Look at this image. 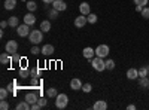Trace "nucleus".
<instances>
[{"label":"nucleus","instance_id":"obj_23","mask_svg":"<svg viewBox=\"0 0 149 110\" xmlns=\"http://www.w3.org/2000/svg\"><path fill=\"white\" fill-rule=\"evenodd\" d=\"M8 22H9V27H18L19 26V19H18V17H10L9 19H8Z\"/></svg>","mask_w":149,"mask_h":110},{"label":"nucleus","instance_id":"obj_43","mask_svg":"<svg viewBox=\"0 0 149 110\" xmlns=\"http://www.w3.org/2000/svg\"><path fill=\"white\" fill-rule=\"evenodd\" d=\"M146 68H148V75H149V64H148V66H146Z\"/></svg>","mask_w":149,"mask_h":110},{"label":"nucleus","instance_id":"obj_4","mask_svg":"<svg viewBox=\"0 0 149 110\" xmlns=\"http://www.w3.org/2000/svg\"><path fill=\"white\" fill-rule=\"evenodd\" d=\"M109 52H110V49H109L107 45H98L95 48V55L100 57V58H106L109 55Z\"/></svg>","mask_w":149,"mask_h":110},{"label":"nucleus","instance_id":"obj_14","mask_svg":"<svg viewBox=\"0 0 149 110\" xmlns=\"http://www.w3.org/2000/svg\"><path fill=\"white\" fill-rule=\"evenodd\" d=\"M82 55L86 58V59H91V58H94V55H95V49H93V48H85V49L82 51Z\"/></svg>","mask_w":149,"mask_h":110},{"label":"nucleus","instance_id":"obj_26","mask_svg":"<svg viewBox=\"0 0 149 110\" xmlns=\"http://www.w3.org/2000/svg\"><path fill=\"white\" fill-rule=\"evenodd\" d=\"M27 9H29L30 12H34V10L37 9V5H36V2H34V0H30V2L27 3Z\"/></svg>","mask_w":149,"mask_h":110},{"label":"nucleus","instance_id":"obj_42","mask_svg":"<svg viewBox=\"0 0 149 110\" xmlns=\"http://www.w3.org/2000/svg\"><path fill=\"white\" fill-rule=\"evenodd\" d=\"M127 109H128V110H136V106H134V104H128Z\"/></svg>","mask_w":149,"mask_h":110},{"label":"nucleus","instance_id":"obj_22","mask_svg":"<svg viewBox=\"0 0 149 110\" xmlns=\"http://www.w3.org/2000/svg\"><path fill=\"white\" fill-rule=\"evenodd\" d=\"M15 6H17V0H5V9L12 10L15 9Z\"/></svg>","mask_w":149,"mask_h":110},{"label":"nucleus","instance_id":"obj_3","mask_svg":"<svg viewBox=\"0 0 149 110\" xmlns=\"http://www.w3.org/2000/svg\"><path fill=\"white\" fill-rule=\"evenodd\" d=\"M29 39H30V42H31L33 45L40 43V42L43 40V31H42V30H33V31H30Z\"/></svg>","mask_w":149,"mask_h":110},{"label":"nucleus","instance_id":"obj_20","mask_svg":"<svg viewBox=\"0 0 149 110\" xmlns=\"http://www.w3.org/2000/svg\"><path fill=\"white\" fill-rule=\"evenodd\" d=\"M40 30H42L43 33H48L49 30H51V21H48V19L42 21V22H40Z\"/></svg>","mask_w":149,"mask_h":110},{"label":"nucleus","instance_id":"obj_39","mask_svg":"<svg viewBox=\"0 0 149 110\" xmlns=\"http://www.w3.org/2000/svg\"><path fill=\"white\" fill-rule=\"evenodd\" d=\"M9 26V22L8 21H2V22H0V27H2V28H6Z\"/></svg>","mask_w":149,"mask_h":110},{"label":"nucleus","instance_id":"obj_2","mask_svg":"<svg viewBox=\"0 0 149 110\" xmlns=\"http://www.w3.org/2000/svg\"><path fill=\"white\" fill-rule=\"evenodd\" d=\"M67 104H69V97L66 94H58L55 97V106H57V109L63 110V109L67 107Z\"/></svg>","mask_w":149,"mask_h":110},{"label":"nucleus","instance_id":"obj_44","mask_svg":"<svg viewBox=\"0 0 149 110\" xmlns=\"http://www.w3.org/2000/svg\"><path fill=\"white\" fill-rule=\"evenodd\" d=\"M22 2H26V0H22Z\"/></svg>","mask_w":149,"mask_h":110},{"label":"nucleus","instance_id":"obj_37","mask_svg":"<svg viewBox=\"0 0 149 110\" xmlns=\"http://www.w3.org/2000/svg\"><path fill=\"white\" fill-rule=\"evenodd\" d=\"M37 103H39V106H40V107H45V106L48 104V100H45L43 97H42V98H39V100H37Z\"/></svg>","mask_w":149,"mask_h":110},{"label":"nucleus","instance_id":"obj_38","mask_svg":"<svg viewBox=\"0 0 149 110\" xmlns=\"http://www.w3.org/2000/svg\"><path fill=\"white\" fill-rule=\"evenodd\" d=\"M39 83H40V80H39V77H36V76H34V77L31 79V85H33V86H34V88H36V86H37V85H39Z\"/></svg>","mask_w":149,"mask_h":110},{"label":"nucleus","instance_id":"obj_19","mask_svg":"<svg viewBox=\"0 0 149 110\" xmlns=\"http://www.w3.org/2000/svg\"><path fill=\"white\" fill-rule=\"evenodd\" d=\"M17 109H18V110H31V104H30L29 101L24 100V101H21V103L17 104Z\"/></svg>","mask_w":149,"mask_h":110},{"label":"nucleus","instance_id":"obj_34","mask_svg":"<svg viewBox=\"0 0 149 110\" xmlns=\"http://www.w3.org/2000/svg\"><path fill=\"white\" fill-rule=\"evenodd\" d=\"M21 61V57L15 52V54H12V63H19Z\"/></svg>","mask_w":149,"mask_h":110},{"label":"nucleus","instance_id":"obj_30","mask_svg":"<svg viewBox=\"0 0 149 110\" xmlns=\"http://www.w3.org/2000/svg\"><path fill=\"white\" fill-rule=\"evenodd\" d=\"M145 76H149V75H148V68H146V66L139 68V77H145Z\"/></svg>","mask_w":149,"mask_h":110},{"label":"nucleus","instance_id":"obj_29","mask_svg":"<svg viewBox=\"0 0 149 110\" xmlns=\"http://www.w3.org/2000/svg\"><path fill=\"white\" fill-rule=\"evenodd\" d=\"M86 19H88L90 24H95L97 22V15L95 14H90V15H86Z\"/></svg>","mask_w":149,"mask_h":110},{"label":"nucleus","instance_id":"obj_21","mask_svg":"<svg viewBox=\"0 0 149 110\" xmlns=\"http://www.w3.org/2000/svg\"><path fill=\"white\" fill-rule=\"evenodd\" d=\"M19 76H21L22 79H27L29 76H31V70H29L27 67H22V68H19Z\"/></svg>","mask_w":149,"mask_h":110},{"label":"nucleus","instance_id":"obj_13","mask_svg":"<svg viewBox=\"0 0 149 110\" xmlns=\"http://www.w3.org/2000/svg\"><path fill=\"white\" fill-rule=\"evenodd\" d=\"M24 100L29 101L30 104H33V103H37V100H39V97H37V94H36V92H29V94H26V97H24Z\"/></svg>","mask_w":149,"mask_h":110},{"label":"nucleus","instance_id":"obj_35","mask_svg":"<svg viewBox=\"0 0 149 110\" xmlns=\"http://www.w3.org/2000/svg\"><path fill=\"white\" fill-rule=\"evenodd\" d=\"M133 2H134V5H142V6H145V5L149 3V0H133Z\"/></svg>","mask_w":149,"mask_h":110},{"label":"nucleus","instance_id":"obj_32","mask_svg":"<svg viewBox=\"0 0 149 110\" xmlns=\"http://www.w3.org/2000/svg\"><path fill=\"white\" fill-rule=\"evenodd\" d=\"M140 14H142V17H143L145 19H149V6H148V8H143V10L140 12Z\"/></svg>","mask_w":149,"mask_h":110},{"label":"nucleus","instance_id":"obj_45","mask_svg":"<svg viewBox=\"0 0 149 110\" xmlns=\"http://www.w3.org/2000/svg\"><path fill=\"white\" fill-rule=\"evenodd\" d=\"M148 6H149V3H148Z\"/></svg>","mask_w":149,"mask_h":110},{"label":"nucleus","instance_id":"obj_16","mask_svg":"<svg viewBox=\"0 0 149 110\" xmlns=\"http://www.w3.org/2000/svg\"><path fill=\"white\" fill-rule=\"evenodd\" d=\"M139 88H142V89H149V76L139 77Z\"/></svg>","mask_w":149,"mask_h":110},{"label":"nucleus","instance_id":"obj_33","mask_svg":"<svg viewBox=\"0 0 149 110\" xmlns=\"http://www.w3.org/2000/svg\"><path fill=\"white\" fill-rule=\"evenodd\" d=\"M30 52H31V55H37V54H40V52H42V49H39V48L34 45V46L31 48V51H30Z\"/></svg>","mask_w":149,"mask_h":110},{"label":"nucleus","instance_id":"obj_8","mask_svg":"<svg viewBox=\"0 0 149 110\" xmlns=\"http://www.w3.org/2000/svg\"><path fill=\"white\" fill-rule=\"evenodd\" d=\"M52 8L60 10V12H63V10L67 9V5H66V2H63V0H55V2L52 3Z\"/></svg>","mask_w":149,"mask_h":110},{"label":"nucleus","instance_id":"obj_18","mask_svg":"<svg viewBox=\"0 0 149 110\" xmlns=\"http://www.w3.org/2000/svg\"><path fill=\"white\" fill-rule=\"evenodd\" d=\"M42 54H43L45 57L52 55V54H54V46H52V45H45V46L42 48Z\"/></svg>","mask_w":149,"mask_h":110},{"label":"nucleus","instance_id":"obj_1","mask_svg":"<svg viewBox=\"0 0 149 110\" xmlns=\"http://www.w3.org/2000/svg\"><path fill=\"white\" fill-rule=\"evenodd\" d=\"M90 64L93 66V68L95 71H104L106 70V61H104V58H100L97 55L90 59Z\"/></svg>","mask_w":149,"mask_h":110},{"label":"nucleus","instance_id":"obj_15","mask_svg":"<svg viewBox=\"0 0 149 110\" xmlns=\"http://www.w3.org/2000/svg\"><path fill=\"white\" fill-rule=\"evenodd\" d=\"M36 22V17L33 15V12H30V14H27L26 17H24V24H27V26H34Z\"/></svg>","mask_w":149,"mask_h":110},{"label":"nucleus","instance_id":"obj_10","mask_svg":"<svg viewBox=\"0 0 149 110\" xmlns=\"http://www.w3.org/2000/svg\"><path fill=\"white\" fill-rule=\"evenodd\" d=\"M93 109L94 110H106L107 109V103L104 100H97L94 104H93Z\"/></svg>","mask_w":149,"mask_h":110},{"label":"nucleus","instance_id":"obj_25","mask_svg":"<svg viewBox=\"0 0 149 110\" xmlns=\"http://www.w3.org/2000/svg\"><path fill=\"white\" fill-rule=\"evenodd\" d=\"M9 95V89L8 88H2L0 89V100H6Z\"/></svg>","mask_w":149,"mask_h":110},{"label":"nucleus","instance_id":"obj_17","mask_svg":"<svg viewBox=\"0 0 149 110\" xmlns=\"http://www.w3.org/2000/svg\"><path fill=\"white\" fill-rule=\"evenodd\" d=\"M0 63L2 64H9L12 63V55L9 52H3L2 55H0Z\"/></svg>","mask_w":149,"mask_h":110},{"label":"nucleus","instance_id":"obj_12","mask_svg":"<svg viewBox=\"0 0 149 110\" xmlns=\"http://www.w3.org/2000/svg\"><path fill=\"white\" fill-rule=\"evenodd\" d=\"M127 77H128L130 80L139 79V70H137V68H128V70H127Z\"/></svg>","mask_w":149,"mask_h":110},{"label":"nucleus","instance_id":"obj_31","mask_svg":"<svg viewBox=\"0 0 149 110\" xmlns=\"http://www.w3.org/2000/svg\"><path fill=\"white\" fill-rule=\"evenodd\" d=\"M91 89H93L91 83H84V85H82V91H84V92L88 94V92H91Z\"/></svg>","mask_w":149,"mask_h":110},{"label":"nucleus","instance_id":"obj_7","mask_svg":"<svg viewBox=\"0 0 149 110\" xmlns=\"http://www.w3.org/2000/svg\"><path fill=\"white\" fill-rule=\"evenodd\" d=\"M88 22V19H86V15H79V17H76V19H74V27L76 28H84V26Z\"/></svg>","mask_w":149,"mask_h":110},{"label":"nucleus","instance_id":"obj_5","mask_svg":"<svg viewBox=\"0 0 149 110\" xmlns=\"http://www.w3.org/2000/svg\"><path fill=\"white\" fill-rule=\"evenodd\" d=\"M17 33H18V36H21V37H26V36L30 34V26H27V24H21V26L17 27Z\"/></svg>","mask_w":149,"mask_h":110},{"label":"nucleus","instance_id":"obj_6","mask_svg":"<svg viewBox=\"0 0 149 110\" xmlns=\"http://www.w3.org/2000/svg\"><path fill=\"white\" fill-rule=\"evenodd\" d=\"M5 49H6V52H9L10 55L15 54V52L18 51V43H17L15 40H9V42L6 43V46H5Z\"/></svg>","mask_w":149,"mask_h":110},{"label":"nucleus","instance_id":"obj_27","mask_svg":"<svg viewBox=\"0 0 149 110\" xmlns=\"http://www.w3.org/2000/svg\"><path fill=\"white\" fill-rule=\"evenodd\" d=\"M115 68V61L113 59H106V70H113Z\"/></svg>","mask_w":149,"mask_h":110},{"label":"nucleus","instance_id":"obj_28","mask_svg":"<svg viewBox=\"0 0 149 110\" xmlns=\"http://www.w3.org/2000/svg\"><path fill=\"white\" fill-rule=\"evenodd\" d=\"M58 12L60 10H57V9H51V10H49V18H51V19H57L58 18Z\"/></svg>","mask_w":149,"mask_h":110},{"label":"nucleus","instance_id":"obj_11","mask_svg":"<svg viewBox=\"0 0 149 110\" xmlns=\"http://www.w3.org/2000/svg\"><path fill=\"white\" fill-rule=\"evenodd\" d=\"M79 12H81L82 15H90V14H91V8H90V5L86 3V2L81 3V5H79Z\"/></svg>","mask_w":149,"mask_h":110},{"label":"nucleus","instance_id":"obj_41","mask_svg":"<svg viewBox=\"0 0 149 110\" xmlns=\"http://www.w3.org/2000/svg\"><path fill=\"white\" fill-rule=\"evenodd\" d=\"M42 2H43L45 5H52V3L55 2V0H42Z\"/></svg>","mask_w":149,"mask_h":110},{"label":"nucleus","instance_id":"obj_36","mask_svg":"<svg viewBox=\"0 0 149 110\" xmlns=\"http://www.w3.org/2000/svg\"><path fill=\"white\" fill-rule=\"evenodd\" d=\"M0 109H2V110H8L9 109V104H8L6 100H2V103H0Z\"/></svg>","mask_w":149,"mask_h":110},{"label":"nucleus","instance_id":"obj_40","mask_svg":"<svg viewBox=\"0 0 149 110\" xmlns=\"http://www.w3.org/2000/svg\"><path fill=\"white\" fill-rule=\"evenodd\" d=\"M143 8H145V6H142V5H136V12H142Z\"/></svg>","mask_w":149,"mask_h":110},{"label":"nucleus","instance_id":"obj_9","mask_svg":"<svg viewBox=\"0 0 149 110\" xmlns=\"http://www.w3.org/2000/svg\"><path fill=\"white\" fill-rule=\"evenodd\" d=\"M82 82H81V79H76V77H74V79H72L70 80V88L73 89V91H78V89H82Z\"/></svg>","mask_w":149,"mask_h":110},{"label":"nucleus","instance_id":"obj_24","mask_svg":"<svg viewBox=\"0 0 149 110\" xmlns=\"http://www.w3.org/2000/svg\"><path fill=\"white\" fill-rule=\"evenodd\" d=\"M46 95L49 97V98H55V97L58 95L57 88H48V89H46Z\"/></svg>","mask_w":149,"mask_h":110}]
</instances>
